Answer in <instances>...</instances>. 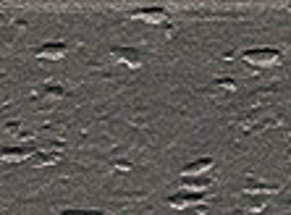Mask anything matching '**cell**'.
Returning <instances> with one entry per match:
<instances>
[{"label":"cell","mask_w":291,"mask_h":215,"mask_svg":"<svg viewBox=\"0 0 291 215\" xmlns=\"http://www.w3.org/2000/svg\"><path fill=\"white\" fill-rule=\"evenodd\" d=\"M202 194H176L171 197V207H189V205H194V202H200Z\"/></svg>","instance_id":"52a82bcc"},{"label":"cell","mask_w":291,"mask_h":215,"mask_svg":"<svg viewBox=\"0 0 291 215\" xmlns=\"http://www.w3.org/2000/svg\"><path fill=\"white\" fill-rule=\"evenodd\" d=\"M26 155H29V150H24V147H3L0 150V160H5V163H19Z\"/></svg>","instance_id":"5b68a950"},{"label":"cell","mask_w":291,"mask_h":215,"mask_svg":"<svg viewBox=\"0 0 291 215\" xmlns=\"http://www.w3.org/2000/svg\"><path fill=\"white\" fill-rule=\"evenodd\" d=\"M63 215H103V213H97V210H66Z\"/></svg>","instance_id":"9c48e42d"},{"label":"cell","mask_w":291,"mask_h":215,"mask_svg":"<svg viewBox=\"0 0 291 215\" xmlns=\"http://www.w3.org/2000/svg\"><path fill=\"white\" fill-rule=\"evenodd\" d=\"M210 165H212V160H197V163H191V165H186L184 168V176L186 179H191V176H197V173H205V171H210Z\"/></svg>","instance_id":"8992f818"},{"label":"cell","mask_w":291,"mask_h":215,"mask_svg":"<svg viewBox=\"0 0 291 215\" xmlns=\"http://www.w3.org/2000/svg\"><path fill=\"white\" fill-rule=\"evenodd\" d=\"M244 60H249V63H255V66H273L281 60V53L270 50V48H260V50L244 53Z\"/></svg>","instance_id":"6da1fadb"},{"label":"cell","mask_w":291,"mask_h":215,"mask_svg":"<svg viewBox=\"0 0 291 215\" xmlns=\"http://www.w3.org/2000/svg\"><path fill=\"white\" fill-rule=\"evenodd\" d=\"M45 97L60 100V97H63V87H45Z\"/></svg>","instance_id":"ba28073f"},{"label":"cell","mask_w":291,"mask_h":215,"mask_svg":"<svg viewBox=\"0 0 291 215\" xmlns=\"http://www.w3.org/2000/svg\"><path fill=\"white\" fill-rule=\"evenodd\" d=\"M66 55V45L63 42H45L40 50H37V58L42 60H60Z\"/></svg>","instance_id":"7a4b0ae2"},{"label":"cell","mask_w":291,"mask_h":215,"mask_svg":"<svg viewBox=\"0 0 291 215\" xmlns=\"http://www.w3.org/2000/svg\"><path fill=\"white\" fill-rule=\"evenodd\" d=\"M132 16H134V19H142V21H150V24H158V21L165 19V8H160V5H152V8L134 11Z\"/></svg>","instance_id":"277c9868"},{"label":"cell","mask_w":291,"mask_h":215,"mask_svg":"<svg viewBox=\"0 0 291 215\" xmlns=\"http://www.w3.org/2000/svg\"><path fill=\"white\" fill-rule=\"evenodd\" d=\"M113 58L121 60V63H126L129 68H139L142 66V55L132 48H113Z\"/></svg>","instance_id":"3957f363"}]
</instances>
